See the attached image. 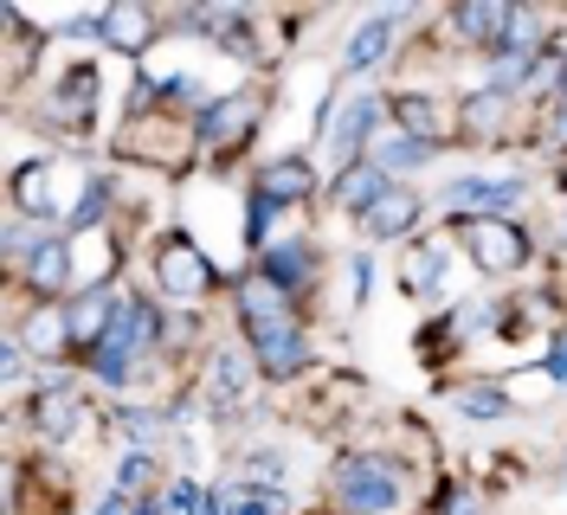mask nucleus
<instances>
[{
    "label": "nucleus",
    "instance_id": "nucleus-1",
    "mask_svg": "<svg viewBox=\"0 0 567 515\" xmlns=\"http://www.w3.org/2000/svg\"><path fill=\"white\" fill-rule=\"evenodd\" d=\"M155 303L148 297H116V322H110V336L91 348V374L104 380V387H123V380L136 374L142 348L155 342Z\"/></svg>",
    "mask_w": 567,
    "mask_h": 515
},
{
    "label": "nucleus",
    "instance_id": "nucleus-2",
    "mask_svg": "<svg viewBox=\"0 0 567 515\" xmlns=\"http://www.w3.org/2000/svg\"><path fill=\"white\" fill-rule=\"evenodd\" d=\"M336 496L349 515H393L400 509V471L388 457H342L336 464Z\"/></svg>",
    "mask_w": 567,
    "mask_h": 515
},
{
    "label": "nucleus",
    "instance_id": "nucleus-3",
    "mask_svg": "<svg viewBox=\"0 0 567 515\" xmlns=\"http://www.w3.org/2000/svg\"><path fill=\"white\" fill-rule=\"evenodd\" d=\"M452 233L464 239L471 251V265L477 271H523L529 265V233L516 226V219H452Z\"/></svg>",
    "mask_w": 567,
    "mask_h": 515
},
{
    "label": "nucleus",
    "instance_id": "nucleus-4",
    "mask_svg": "<svg viewBox=\"0 0 567 515\" xmlns=\"http://www.w3.org/2000/svg\"><path fill=\"white\" fill-rule=\"evenodd\" d=\"M374 123H381V97H336V110H329V130H322V148H329V162H336V174L354 168V162H368V148H374Z\"/></svg>",
    "mask_w": 567,
    "mask_h": 515
},
{
    "label": "nucleus",
    "instance_id": "nucleus-5",
    "mask_svg": "<svg viewBox=\"0 0 567 515\" xmlns=\"http://www.w3.org/2000/svg\"><path fill=\"white\" fill-rule=\"evenodd\" d=\"M155 277H162V290L181 297V303H200V297L213 290V265L187 239H168L162 251H155Z\"/></svg>",
    "mask_w": 567,
    "mask_h": 515
},
{
    "label": "nucleus",
    "instance_id": "nucleus-6",
    "mask_svg": "<svg viewBox=\"0 0 567 515\" xmlns=\"http://www.w3.org/2000/svg\"><path fill=\"white\" fill-rule=\"evenodd\" d=\"M251 361L265 380H297L303 361H310V336L290 322V329H271V336H251Z\"/></svg>",
    "mask_w": 567,
    "mask_h": 515
},
{
    "label": "nucleus",
    "instance_id": "nucleus-7",
    "mask_svg": "<svg viewBox=\"0 0 567 515\" xmlns=\"http://www.w3.org/2000/svg\"><path fill=\"white\" fill-rule=\"evenodd\" d=\"M310 187H317V174L303 155H284V162H265V168L251 174V194L271 206H303L310 200Z\"/></svg>",
    "mask_w": 567,
    "mask_h": 515
},
{
    "label": "nucleus",
    "instance_id": "nucleus-8",
    "mask_svg": "<svg viewBox=\"0 0 567 515\" xmlns=\"http://www.w3.org/2000/svg\"><path fill=\"white\" fill-rule=\"evenodd\" d=\"M413 13H400V7H388V13H374V20H361L349 33V52H342V65L349 71H374L381 59H388V45L400 39V27H406Z\"/></svg>",
    "mask_w": 567,
    "mask_h": 515
},
{
    "label": "nucleus",
    "instance_id": "nucleus-9",
    "mask_svg": "<svg viewBox=\"0 0 567 515\" xmlns=\"http://www.w3.org/2000/svg\"><path fill=\"white\" fill-rule=\"evenodd\" d=\"M509 27H516V7L509 0H471V7L452 13V33L471 39V45H484V52H496L509 39Z\"/></svg>",
    "mask_w": 567,
    "mask_h": 515
},
{
    "label": "nucleus",
    "instance_id": "nucleus-10",
    "mask_svg": "<svg viewBox=\"0 0 567 515\" xmlns=\"http://www.w3.org/2000/svg\"><path fill=\"white\" fill-rule=\"evenodd\" d=\"M33 425H39V439H45V445H59L65 432H78V387H71V380H59V374L39 380Z\"/></svg>",
    "mask_w": 567,
    "mask_h": 515
},
{
    "label": "nucleus",
    "instance_id": "nucleus-11",
    "mask_svg": "<svg viewBox=\"0 0 567 515\" xmlns=\"http://www.w3.org/2000/svg\"><path fill=\"white\" fill-rule=\"evenodd\" d=\"M413 226H420V194H406V187H388L381 200L361 213V233L368 239H406Z\"/></svg>",
    "mask_w": 567,
    "mask_h": 515
},
{
    "label": "nucleus",
    "instance_id": "nucleus-12",
    "mask_svg": "<svg viewBox=\"0 0 567 515\" xmlns=\"http://www.w3.org/2000/svg\"><path fill=\"white\" fill-rule=\"evenodd\" d=\"M258 277H271L284 297H297V284H310V277H317V245H310V239L265 245V265H258Z\"/></svg>",
    "mask_w": 567,
    "mask_h": 515
},
{
    "label": "nucleus",
    "instance_id": "nucleus-13",
    "mask_svg": "<svg viewBox=\"0 0 567 515\" xmlns=\"http://www.w3.org/2000/svg\"><path fill=\"white\" fill-rule=\"evenodd\" d=\"M148 33H155V20H148V7H136V0H116V7L97 13V39H104L110 52H142Z\"/></svg>",
    "mask_w": 567,
    "mask_h": 515
},
{
    "label": "nucleus",
    "instance_id": "nucleus-14",
    "mask_svg": "<svg viewBox=\"0 0 567 515\" xmlns=\"http://www.w3.org/2000/svg\"><path fill=\"white\" fill-rule=\"evenodd\" d=\"M393 181L381 168H374V162H354V168H342L336 174V187H329V200L342 206V213H368V206L381 200V194H388Z\"/></svg>",
    "mask_w": 567,
    "mask_h": 515
},
{
    "label": "nucleus",
    "instance_id": "nucleus-15",
    "mask_svg": "<svg viewBox=\"0 0 567 515\" xmlns=\"http://www.w3.org/2000/svg\"><path fill=\"white\" fill-rule=\"evenodd\" d=\"M246 123H258V97H251V91H239V97H219L207 116H200V142H207V148H226V142L239 136Z\"/></svg>",
    "mask_w": 567,
    "mask_h": 515
},
{
    "label": "nucleus",
    "instance_id": "nucleus-16",
    "mask_svg": "<svg viewBox=\"0 0 567 515\" xmlns=\"http://www.w3.org/2000/svg\"><path fill=\"white\" fill-rule=\"evenodd\" d=\"M207 387H213V400L233 412L251 393V361L239 354V348H219V354L207 361Z\"/></svg>",
    "mask_w": 567,
    "mask_h": 515
},
{
    "label": "nucleus",
    "instance_id": "nucleus-17",
    "mask_svg": "<svg viewBox=\"0 0 567 515\" xmlns=\"http://www.w3.org/2000/svg\"><path fill=\"white\" fill-rule=\"evenodd\" d=\"M71 271H78V265H71L65 239H39V251L27 258V284H33L39 297H59V290L71 284Z\"/></svg>",
    "mask_w": 567,
    "mask_h": 515
},
{
    "label": "nucleus",
    "instance_id": "nucleus-18",
    "mask_svg": "<svg viewBox=\"0 0 567 515\" xmlns=\"http://www.w3.org/2000/svg\"><path fill=\"white\" fill-rule=\"evenodd\" d=\"M388 103H393V123H400L406 136L432 142V148H439L445 136H452V123L439 116V103H432V97H420V91H406V97H388Z\"/></svg>",
    "mask_w": 567,
    "mask_h": 515
},
{
    "label": "nucleus",
    "instance_id": "nucleus-19",
    "mask_svg": "<svg viewBox=\"0 0 567 515\" xmlns=\"http://www.w3.org/2000/svg\"><path fill=\"white\" fill-rule=\"evenodd\" d=\"M71 342V316L65 309H39L33 322L20 329V348L33 354V361H59V348Z\"/></svg>",
    "mask_w": 567,
    "mask_h": 515
},
{
    "label": "nucleus",
    "instance_id": "nucleus-20",
    "mask_svg": "<svg viewBox=\"0 0 567 515\" xmlns=\"http://www.w3.org/2000/svg\"><path fill=\"white\" fill-rule=\"evenodd\" d=\"M368 162L381 174H400V168H425L432 162V142H420V136H406V130H388V136L368 148Z\"/></svg>",
    "mask_w": 567,
    "mask_h": 515
},
{
    "label": "nucleus",
    "instance_id": "nucleus-21",
    "mask_svg": "<svg viewBox=\"0 0 567 515\" xmlns=\"http://www.w3.org/2000/svg\"><path fill=\"white\" fill-rule=\"evenodd\" d=\"M213 503H219V515H284V490H271V483H226Z\"/></svg>",
    "mask_w": 567,
    "mask_h": 515
},
{
    "label": "nucleus",
    "instance_id": "nucleus-22",
    "mask_svg": "<svg viewBox=\"0 0 567 515\" xmlns=\"http://www.w3.org/2000/svg\"><path fill=\"white\" fill-rule=\"evenodd\" d=\"M503 116H509V97H503V91H477V97L458 110V123L471 130V136H496Z\"/></svg>",
    "mask_w": 567,
    "mask_h": 515
},
{
    "label": "nucleus",
    "instance_id": "nucleus-23",
    "mask_svg": "<svg viewBox=\"0 0 567 515\" xmlns=\"http://www.w3.org/2000/svg\"><path fill=\"white\" fill-rule=\"evenodd\" d=\"M452 406H458L464 419H503V412H516V406H509V393H503V387H491V380L458 387V393H452Z\"/></svg>",
    "mask_w": 567,
    "mask_h": 515
},
{
    "label": "nucleus",
    "instance_id": "nucleus-24",
    "mask_svg": "<svg viewBox=\"0 0 567 515\" xmlns=\"http://www.w3.org/2000/svg\"><path fill=\"white\" fill-rule=\"evenodd\" d=\"M439 277H445V251L439 245H420L413 265L400 271V290H439Z\"/></svg>",
    "mask_w": 567,
    "mask_h": 515
},
{
    "label": "nucleus",
    "instance_id": "nucleus-25",
    "mask_svg": "<svg viewBox=\"0 0 567 515\" xmlns=\"http://www.w3.org/2000/svg\"><path fill=\"white\" fill-rule=\"evenodd\" d=\"M207 509H213V496H200L187 477L168 483V496H162V515H207Z\"/></svg>",
    "mask_w": 567,
    "mask_h": 515
},
{
    "label": "nucleus",
    "instance_id": "nucleus-26",
    "mask_svg": "<svg viewBox=\"0 0 567 515\" xmlns=\"http://www.w3.org/2000/svg\"><path fill=\"white\" fill-rule=\"evenodd\" d=\"M271 219H278V206L251 194V206H246V239H251V245H265V233H271Z\"/></svg>",
    "mask_w": 567,
    "mask_h": 515
},
{
    "label": "nucleus",
    "instance_id": "nucleus-27",
    "mask_svg": "<svg viewBox=\"0 0 567 515\" xmlns=\"http://www.w3.org/2000/svg\"><path fill=\"white\" fill-rule=\"evenodd\" d=\"M123 432H130L136 445H155V439H162V419H155V412H123Z\"/></svg>",
    "mask_w": 567,
    "mask_h": 515
},
{
    "label": "nucleus",
    "instance_id": "nucleus-28",
    "mask_svg": "<svg viewBox=\"0 0 567 515\" xmlns=\"http://www.w3.org/2000/svg\"><path fill=\"white\" fill-rule=\"evenodd\" d=\"M349 284H354V303H361V297H368V284H374V258H368V251H354V258H349Z\"/></svg>",
    "mask_w": 567,
    "mask_h": 515
},
{
    "label": "nucleus",
    "instance_id": "nucleus-29",
    "mask_svg": "<svg viewBox=\"0 0 567 515\" xmlns=\"http://www.w3.org/2000/svg\"><path fill=\"white\" fill-rule=\"evenodd\" d=\"M445 515H477V496H471V490H452V496H445Z\"/></svg>",
    "mask_w": 567,
    "mask_h": 515
},
{
    "label": "nucleus",
    "instance_id": "nucleus-30",
    "mask_svg": "<svg viewBox=\"0 0 567 515\" xmlns=\"http://www.w3.org/2000/svg\"><path fill=\"white\" fill-rule=\"evenodd\" d=\"M548 374H555V380H561V387H567V336H561V342H555V354H548Z\"/></svg>",
    "mask_w": 567,
    "mask_h": 515
}]
</instances>
